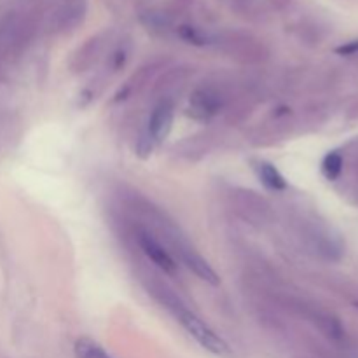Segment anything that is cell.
<instances>
[{
	"instance_id": "cell-4",
	"label": "cell",
	"mask_w": 358,
	"mask_h": 358,
	"mask_svg": "<svg viewBox=\"0 0 358 358\" xmlns=\"http://www.w3.org/2000/svg\"><path fill=\"white\" fill-rule=\"evenodd\" d=\"M177 252L180 255V261L184 262V266L189 271H192L199 280L210 283V285H219V275H217L215 269L208 264V261L198 250L191 248L189 245H178Z\"/></svg>"
},
{
	"instance_id": "cell-10",
	"label": "cell",
	"mask_w": 358,
	"mask_h": 358,
	"mask_svg": "<svg viewBox=\"0 0 358 358\" xmlns=\"http://www.w3.org/2000/svg\"><path fill=\"white\" fill-rule=\"evenodd\" d=\"M194 105L198 112H203V114L215 112V96L208 91H203V93H198L194 96Z\"/></svg>"
},
{
	"instance_id": "cell-11",
	"label": "cell",
	"mask_w": 358,
	"mask_h": 358,
	"mask_svg": "<svg viewBox=\"0 0 358 358\" xmlns=\"http://www.w3.org/2000/svg\"><path fill=\"white\" fill-rule=\"evenodd\" d=\"M264 2L268 3L269 7H273V9L283 10L287 9V7H290V3H292L294 0H264Z\"/></svg>"
},
{
	"instance_id": "cell-2",
	"label": "cell",
	"mask_w": 358,
	"mask_h": 358,
	"mask_svg": "<svg viewBox=\"0 0 358 358\" xmlns=\"http://www.w3.org/2000/svg\"><path fill=\"white\" fill-rule=\"evenodd\" d=\"M138 245L142 248V252L145 254V257L152 262L156 268H159L161 271L166 273V275H175L177 273V262H175L173 255L168 252V248L161 243L157 238H154L152 234L142 231L138 234Z\"/></svg>"
},
{
	"instance_id": "cell-5",
	"label": "cell",
	"mask_w": 358,
	"mask_h": 358,
	"mask_svg": "<svg viewBox=\"0 0 358 358\" xmlns=\"http://www.w3.org/2000/svg\"><path fill=\"white\" fill-rule=\"evenodd\" d=\"M173 128V107L166 101L156 105L149 119V136L154 143H163Z\"/></svg>"
},
{
	"instance_id": "cell-8",
	"label": "cell",
	"mask_w": 358,
	"mask_h": 358,
	"mask_svg": "<svg viewBox=\"0 0 358 358\" xmlns=\"http://www.w3.org/2000/svg\"><path fill=\"white\" fill-rule=\"evenodd\" d=\"M343 170V156L338 150H332L322 161V173L329 178V180H336L341 175Z\"/></svg>"
},
{
	"instance_id": "cell-9",
	"label": "cell",
	"mask_w": 358,
	"mask_h": 358,
	"mask_svg": "<svg viewBox=\"0 0 358 358\" xmlns=\"http://www.w3.org/2000/svg\"><path fill=\"white\" fill-rule=\"evenodd\" d=\"M231 2H233V7L238 13L254 17L262 10V2L264 0H231Z\"/></svg>"
},
{
	"instance_id": "cell-7",
	"label": "cell",
	"mask_w": 358,
	"mask_h": 358,
	"mask_svg": "<svg viewBox=\"0 0 358 358\" xmlns=\"http://www.w3.org/2000/svg\"><path fill=\"white\" fill-rule=\"evenodd\" d=\"M73 353H76V358H112L105 352L103 346L90 338L77 339L73 345Z\"/></svg>"
},
{
	"instance_id": "cell-1",
	"label": "cell",
	"mask_w": 358,
	"mask_h": 358,
	"mask_svg": "<svg viewBox=\"0 0 358 358\" xmlns=\"http://www.w3.org/2000/svg\"><path fill=\"white\" fill-rule=\"evenodd\" d=\"M171 311L175 313L177 320L180 322L182 327L185 329L189 336L198 343L201 348H205L206 352L213 353V355H219V357H226L231 353L229 345L210 327L206 322H203L198 315H194L192 311L185 310L182 304H166Z\"/></svg>"
},
{
	"instance_id": "cell-3",
	"label": "cell",
	"mask_w": 358,
	"mask_h": 358,
	"mask_svg": "<svg viewBox=\"0 0 358 358\" xmlns=\"http://www.w3.org/2000/svg\"><path fill=\"white\" fill-rule=\"evenodd\" d=\"M86 0H63L51 16V28L55 31H70L83 23L86 16Z\"/></svg>"
},
{
	"instance_id": "cell-6",
	"label": "cell",
	"mask_w": 358,
	"mask_h": 358,
	"mask_svg": "<svg viewBox=\"0 0 358 358\" xmlns=\"http://www.w3.org/2000/svg\"><path fill=\"white\" fill-rule=\"evenodd\" d=\"M254 170L255 173H257L261 184L264 185L266 189H269V191L280 192L287 189V180L285 177H283V173L275 166V164L269 163V161H255Z\"/></svg>"
}]
</instances>
